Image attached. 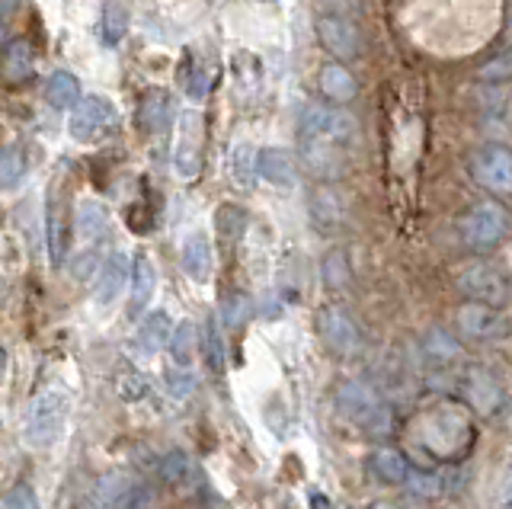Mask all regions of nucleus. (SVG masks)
Returning <instances> with one entry per match:
<instances>
[{
    "instance_id": "26",
    "label": "nucleus",
    "mask_w": 512,
    "mask_h": 509,
    "mask_svg": "<svg viewBox=\"0 0 512 509\" xmlns=\"http://www.w3.org/2000/svg\"><path fill=\"white\" fill-rule=\"evenodd\" d=\"M32 71H36V61H32V49L23 42V39H16L10 42L4 55H0V81L4 84H26Z\"/></svg>"
},
{
    "instance_id": "23",
    "label": "nucleus",
    "mask_w": 512,
    "mask_h": 509,
    "mask_svg": "<svg viewBox=\"0 0 512 509\" xmlns=\"http://www.w3.org/2000/svg\"><path fill=\"white\" fill-rule=\"evenodd\" d=\"M157 474H160V481H164L167 487H173V490H192L199 481L196 461H192L183 449H173V452H167L164 458H160Z\"/></svg>"
},
{
    "instance_id": "20",
    "label": "nucleus",
    "mask_w": 512,
    "mask_h": 509,
    "mask_svg": "<svg viewBox=\"0 0 512 509\" xmlns=\"http://www.w3.org/2000/svg\"><path fill=\"white\" fill-rule=\"evenodd\" d=\"M368 471H372L375 481L388 484V487H397L407 481L410 474V461L404 452L391 449V445H381V449H375L372 455H368Z\"/></svg>"
},
{
    "instance_id": "35",
    "label": "nucleus",
    "mask_w": 512,
    "mask_h": 509,
    "mask_svg": "<svg viewBox=\"0 0 512 509\" xmlns=\"http://www.w3.org/2000/svg\"><path fill=\"white\" fill-rule=\"evenodd\" d=\"M404 487L413 493V497H423V500L442 497V493H445V474H436V471H410Z\"/></svg>"
},
{
    "instance_id": "25",
    "label": "nucleus",
    "mask_w": 512,
    "mask_h": 509,
    "mask_svg": "<svg viewBox=\"0 0 512 509\" xmlns=\"http://www.w3.org/2000/svg\"><path fill=\"white\" fill-rule=\"evenodd\" d=\"M128 279H132V301H128V308H132V314H141L151 305L154 289H157V269L148 253H138L132 260V276Z\"/></svg>"
},
{
    "instance_id": "45",
    "label": "nucleus",
    "mask_w": 512,
    "mask_h": 509,
    "mask_svg": "<svg viewBox=\"0 0 512 509\" xmlns=\"http://www.w3.org/2000/svg\"><path fill=\"white\" fill-rule=\"evenodd\" d=\"M500 506H509L512 509V465H509L503 484H500Z\"/></svg>"
},
{
    "instance_id": "41",
    "label": "nucleus",
    "mask_w": 512,
    "mask_h": 509,
    "mask_svg": "<svg viewBox=\"0 0 512 509\" xmlns=\"http://www.w3.org/2000/svg\"><path fill=\"white\" fill-rule=\"evenodd\" d=\"M148 378H144V375H138V372H122L119 375V397H122V401H141V397L144 394H148Z\"/></svg>"
},
{
    "instance_id": "9",
    "label": "nucleus",
    "mask_w": 512,
    "mask_h": 509,
    "mask_svg": "<svg viewBox=\"0 0 512 509\" xmlns=\"http://www.w3.org/2000/svg\"><path fill=\"white\" fill-rule=\"evenodd\" d=\"M471 177L493 196H512V148L500 141L477 148L471 157Z\"/></svg>"
},
{
    "instance_id": "1",
    "label": "nucleus",
    "mask_w": 512,
    "mask_h": 509,
    "mask_svg": "<svg viewBox=\"0 0 512 509\" xmlns=\"http://www.w3.org/2000/svg\"><path fill=\"white\" fill-rule=\"evenodd\" d=\"M416 442L432 461H458L468 455L474 442V423L471 413L458 404H442L429 410L416 423Z\"/></svg>"
},
{
    "instance_id": "18",
    "label": "nucleus",
    "mask_w": 512,
    "mask_h": 509,
    "mask_svg": "<svg viewBox=\"0 0 512 509\" xmlns=\"http://www.w3.org/2000/svg\"><path fill=\"white\" fill-rule=\"evenodd\" d=\"M45 244H48V257H52V263L61 266L64 257H68V244H71V221H68V212H64L58 196H52V202H48Z\"/></svg>"
},
{
    "instance_id": "15",
    "label": "nucleus",
    "mask_w": 512,
    "mask_h": 509,
    "mask_svg": "<svg viewBox=\"0 0 512 509\" xmlns=\"http://www.w3.org/2000/svg\"><path fill=\"white\" fill-rule=\"evenodd\" d=\"M298 148H301V164L308 167L311 177L317 180H336L343 173L346 161H343V148L340 145H330V141H317V138H298Z\"/></svg>"
},
{
    "instance_id": "47",
    "label": "nucleus",
    "mask_w": 512,
    "mask_h": 509,
    "mask_svg": "<svg viewBox=\"0 0 512 509\" xmlns=\"http://www.w3.org/2000/svg\"><path fill=\"white\" fill-rule=\"evenodd\" d=\"M4 42H7V23L0 20V45H4Z\"/></svg>"
},
{
    "instance_id": "12",
    "label": "nucleus",
    "mask_w": 512,
    "mask_h": 509,
    "mask_svg": "<svg viewBox=\"0 0 512 509\" xmlns=\"http://www.w3.org/2000/svg\"><path fill=\"white\" fill-rule=\"evenodd\" d=\"M458 385H461V397H464V404H468V410L480 413V417L500 413V407L506 401L500 381L484 369H461Z\"/></svg>"
},
{
    "instance_id": "11",
    "label": "nucleus",
    "mask_w": 512,
    "mask_h": 509,
    "mask_svg": "<svg viewBox=\"0 0 512 509\" xmlns=\"http://www.w3.org/2000/svg\"><path fill=\"white\" fill-rule=\"evenodd\" d=\"M317 330H320V340H324V346L330 349V353L336 356H352L359 353L362 346V330L359 324L352 321V317L343 311V308H324L317 314Z\"/></svg>"
},
{
    "instance_id": "22",
    "label": "nucleus",
    "mask_w": 512,
    "mask_h": 509,
    "mask_svg": "<svg viewBox=\"0 0 512 509\" xmlns=\"http://www.w3.org/2000/svg\"><path fill=\"white\" fill-rule=\"evenodd\" d=\"M317 81H320V93H324L330 103H352L359 93L356 77L349 74V68L343 65V61H330V65L320 68Z\"/></svg>"
},
{
    "instance_id": "34",
    "label": "nucleus",
    "mask_w": 512,
    "mask_h": 509,
    "mask_svg": "<svg viewBox=\"0 0 512 509\" xmlns=\"http://www.w3.org/2000/svg\"><path fill=\"white\" fill-rule=\"evenodd\" d=\"M215 228L224 241H240V234L247 231V212L234 202H221L215 212Z\"/></svg>"
},
{
    "instance_id": "14",
    "label": "nucleus",
    "mask_w": 512,
    "mask_h": 509,
    "mask_svg": "<svg viewBox=\"0 0 512 509\" xmlns=\"http://www.w3.org/2000/svg\"><path fill=\"white\" fill-rule=\"evenodd\" d=\"M173 167L180 177L192 180L202 167V116L196 109H186L180 116V135L173 145Z\"/></svg>"
},
{
    "instance_id": "48",
    "label": "nucleus",
    "mask_w": 512,
    "mask_h": 509,
    "mask_svg": "<svg viewBox=\"0 0 512 509\" xmlns=\"http://www.w3.org/2000/svg\"><path fill=\"white\" fill-rule=\"evenodd\" d=\"M16 4H20V0H0V7H4V10H13Z\"/></svg>"
},
{
    "instance_id": "7",
    "label": "nucleus",
    "mask_w": 512,
    "mask_h": 509,
    "mask_svg": "<svg viewBox=\"0 0 512 509\" xmlns=\"http://www.w3.org/2000/svg\"><path fill=\"white\" fill-rule=\"evenodd\" d=\"M420 356L426 365L429 385H452V381H458V375H461V369H458L461 340L452 337L448 330H442V327L426 330V337L420 340Z\"/></svg>"
},
{
    "instance_id": "39",
    "label": "nucleus",
    "mask_w": 512,
    "mask_h": 509,
    "mask_svg": "<svg viewBox=\"0 0 512 509\" xmlns=\"http://www.w3.org/2000/svg\"><path fill=\"white\" fill-rule=\"evenodd\" d=\"M256 151L253 145H237L234 157H231V170H234V180L240 186H250L256 180Z\"/></svg>"
},
{
    "instance_id": "29",
    "label": "nucleus",
    "mask_w": 512,
    "mask_h": 509,
    "mask_svg": "<svg viewBox=\"0 0 512 509\" xmlns=\"http://www.w3.org/2000/svg\"><path fill=\"white\" fill-rule=\"evenodd\" d=\"M45 97L55 109H71L80 100V81L71 71H55L52 77H48Z\"/></svg>"
},
{
    "instance_id": "8",
    "label": "nucleus",
    "mask_w": 512,
    "mask_h": 509,
    "mask_svg": "<svg viewBox=\"0 0 512 509\" xmlns=\"http://www.w3.org/2000/svg\"><path fill=\"white\" fill-rule=\"evenodd\" d=\"M458 289L468 301H480V305H493V308H506L512 298L509 276L493 263H471L458 276Z\"/></svg>"
},
{
    "instance_id": "44",
    "label": "nucleus",
    "mask_w": 512,
    "mask_h": 509,
    "mask_svg": "<svg viewBox=\"0 0 512 509\" xmlns=\"http://www.w3.org/2000/svg\"><path fill=\"white\" fill-rule=\"evenodd\" d=\"M205 93H208V74L205 71H196V74L189 77V97L192 100H202Z\"/></svg>"
},
{
    "instance_id": "4",
    "label": "nucleus",
    "mask_w": 512,
    "mask_h": 509,
    "mask_svg": "<svg viewBox=\"0 0 512 509\" xmlns=\"http://www.w3.org/2000/svg\"><path fill=\"white\" fill-rule=\"evenodd\" d=\"M68 413H71L68 394L58 391V388L39 391L36 397H32L29 413H26V442L32 445V449H45V445H52L64 433Z\"/></svg>"
},
{
    "instance_id": "10",
    "label": "nucleus",
    "mask_w": 512,
    "mask_h": 509,
    "mask_svg": "<svg viewBox=\"0 0 512 509\" xmlns=\"http://www.w3.org/2000/svg\"><path fill=\"white\" fill-rule=\"evenodd\" d=\"M455 327H458V337L477 340V343L503 340L506 330H509L503 311L493 308V305H480V301H468V305L458 311Z\"/></svg>"
},
{
    "instance_id": "36",
    "label": "nucleus",
    "mask_w": 512,
    "mask_h": 509,
    "mask_svg": "<svg viewBox=\"0 0 512 509\" xmlns=\"http://www.w3.org/2000/svg\"><path fill=\"white\" fill-rule=\"evenodd\" d=\"M349 279H352V273H349L346 250L343 247L330 250L324 257V285H327V289H346Z\"/></svg>"
},
{
    "instance_id": "13",
    "label": "nucleus",
    "mask_w": 512,
    "mask_h": 509,
    "mask_svg": "<svg viewBox=\"0 0 512 509\" xmlns=\"http://www.w3.org/2000/svg\"><path fill=\"white\" fill-rule=\"evenodd\" d=\"M314 29H317V42L324 45L336 61L359 58L362 39H359V29L352 20L340 17V13H327V17H317Z\"/></svg>"
},
{
    "instance_id": "40",
    "label": "nucleus",
    "mask_w": 512,
    "mask_h": 509,
    "mask_svg": "<svg viewBox=\"0 0 512 509\" xmlns=\"http://www.w3.org/2000/svg\"><path fill=\"white\" fill-rule=\"evenodd\" d=\"M23 167H26L23 151L16 148V145L0 151V189H10L16 180H20L23 177Z\"/></svg>"
},
{
    "instance_id": "30",
    "label": "nucleus",
    "mask_w": 512,
    "mask_h": 509,
    "mask_svg": "<svg viewBox=\"0 0 512 509\" xmlns=\"http://www.w3.org/2000/svg\"><path fill=\"white\" fill-rule=\"evenodd\" d=\"M199 346H202V356H205V362H208V369H212V372H224V362H228V353H224V337H221V327H218L215 317H205Z\"/></svg>"
},
{
    "instance_id": "37",
    "label": "nucleus",
    "mask_w": 512,
    "mask_h": 509,
    "mask_svg": "<svg viewBox=\"0 0 512 509\" xmlns=\"http://www.w3.org/2000/svg\"><path fill=\"white\" fill-rule=\"evenodd\" d=\"M480 84H509L512 81V49H503L500 55H493L487 65L477 68Z\"/></svg>"
},
{
    "instance_id": "28",
    "label": "nucleus",
    "mask_w": 512,
    "mask_h": 509,
    "mask_svg": "<svg viewBox=\"0 0 512 509\" xmlns=\"http://www.w3.org/2000/svg\"><path fill=\"white\" fill-rule=\"evenodd\" d=\"M135 487V481L128 477L125 471H112L106 477H100L93 487V500L100 503V506H122L125 497H128V490Z\"/></svg>"
},
{
    "instance_id": "17",
    "label": "nucleus",
    "mask_w": 512,
    "mask_h": 509,
    "mask_svg": "<svg viewBox=\"0 0 512 509\" xmlns=\"http://www.w3.org/2000/svg\"><path fill=\"white\" fill-rule=\"evenodd\" d=\"M256 173H260L269 186H279V189H292L298 180L295 157L282 148H263L256 154Z\"/></svg>"
},
{
    "instance_id": "33",
    "label": "nucleus",
    "mask_w": 512,
    "mask_h": 509,
    "mask_svg": "<svg viewBox=\"0 0 512 509\" xmlns=\"http://www.w3.org/2000/svg\"><path fill=\"white\" fill-rule=\"evenodd\" d=\"M109 228V215L100 202H84L77 209V234L84 237V241H96V237H103Z\"/></svg>"
},
{
    "instance_id": "6",
    "label": "nucleus",
    "mask_w": 512,
    "mask_h": 509,
    "mask_svg": "<svg viewBox=\"0 0 512 509\" xmlns=\"http://www.w3.org/2000/svg\"><path fill=\"white\" fill-rule=\"evenodd\" d=\"M119 125V113L106 97H80L71 106L68 132L80 145H96V141L109 138Z\"/></svg>"
},
{
    "instance_id": "2",
    "label": "nucleus",
    "mask_w": 512,
    "mask_h": 509,
    "mask_svg": "<svg viewBox=\"0 0 512 509\" xmlns=\"http://www.w3.org/2000/svg\"><path fill=\"white\" fill-rule=\"evenodd\" d=\"M333 401H336V410H340V417L365 429L368 436H388L394 429L391 407L381 401V394L368 385V381H346V385H340V391H336Z\"/></svg>"
},
{
    "instance_id": "24",
    "label": "nucleus",
    "mask_w": 512,
    "mask_h": 509,
    "mask_svg": "<svg viewBox=\"0 0 512 509\" xmlns=\"http://www.w3.org/2000/svg\"><path fill=\"white\" fill-rule=\"evenodd\" d=\"M170 333H173V324H170V317L164 311H151L148 317L141 321L138 333H135V346H138V353L141 356H157L160 349H167L170 343Z\"/></svg>"
},
{
    "instance_id": "21",
    "label": "nucleus",
    "mask_w": 512,
    "mask_h": 509,
    "mask_svg": "<svg viewBox=\"0 0 512 509\" xmlns=\"http://www.w3.org/2000/svg\"><path fill=\"white\" fill-rule=\"evenodd\" d=\"M183 269L192 282H208L212 276V241L205 231H192L183 241Z\"/></svg>"
},
{
    "instance_id": "3",
    "label": "nucleus",
    "mask_w": 512,
    "mask_h": 509,
    "mask_svg": "<svg viewBox=\"0 0 512 509\" xmlns=\"http://www.w3.org/2000/svg\"><path fill=\"white\" fill-rule=\"evenodd\" d=\"M509 212L503 209L500 202H477L474 209H468L458 221V237L461 244L474 250V253H490L500 247L509 237Z\"/></svg>"
},
{
    "instance_id": "19",
    "label": "nucleus",
    "mask_w": 512,
    "mask_h": 509,
    "mask_svg": "<svg viewBox=\"0 0 512 509\" xmlns=\"http://www.w3.org/2000/svg\"><path fill=\"white\" fill-rule=\"evenodd\" d=\"M308 205H311V221L320 228V231H336L346 221V209H343V199H340V193H336L333 186H327V183H320L314 193H311V199H308Z\"/></svg>"
},
{
    "instance_id": "43",
    "label": "nucleus",
    "mask_w": 512,
    "mask_h": 509,
    "mask_svg": "<svg viewBox=\"0 0 512 509\" xmlns=\"http://www.w3.org/2000/svg\"><path fill=\"white\" fill-rule=\"evenodd\" d=\"M4 506H10V509H16V506H20V509H36V506H39V500L32 497V490H29L26 484H16V487L7 493Z\"/></svg>"
},
{
    "instance_id": "5",
    "label": "nucleus",
    "mask_w": 512,
    "mask_h": 509,
    "mask_svg": "<svg viewBox=\"0 0 512 509\" xmlns=\"http://www.w3.org/2000/svg\"><path fill=\"white\" fill-rule=\"evenodd\" d=\"M356 132H359V125L346 113V109L317 106V103H308L301 109L298 138H317V141H330V145L346 148L356 141Z\"/></svg>"
},
{
    "instance_id": "38",
    "label": "nucleus",
    "mask_w": 512,
    "mask_h": 509,
    "mask_svg": "<svg viewBox=\"0 0 512 509\" xmlns=\"http://www.w3.org/2000/svg\"><path fill=\"white\" fill-rule=\"evenodd\" d=\"M250 317V298L244 292H231L228 298L221 301V324L224 327H244V321Z\"/></svg>"
},
{
    "instance_id": "46",
    "label": "nucleus",
    "mask_w": 512,
    "mask_h": 509,
    "mask_svg": "<svg viewBox=\"0 0 512 509\" xmlns=\"http://www.w3.org/2000/svg\"><path fill=\"white\" fill-rule=\"evenodd\" d=\"M7 372V353H4V346H0V378H4Z\"/></svg>"
},
{
    "instance_id": "27",
    "label": "nucleus",
    "mask_w": 512,
    "mask_h": 509,
    "mask_svg": "<svg viewBox=\"0 0 512 509\" xmlns=\"http://www.w3.org/2000/svg\"><path fill=\"white\" fill-rule=\"evenodd\" d=\"M138 125L144 135H157L170 125V97L167 90H148L138 106Z\"/></svg>"
},
{
    "instance_id": "42",
    "label": "nucleus",
    "mask_w": 512,
    "mask_h": 509,
    "mask_svg": "<svg viewBox=\"0 0 512 509\" xmlns=\"http://www.w3.org/2000/svg\"><path fill=\"white\" fill-rule=\"evenodd\" d=\"M167 385H170V394L173 397H189L192 385H196V378L189 375V369H183V365H173V369H167Z\"/></svg>"
},
{
    "instance_id": "31",
    "label": "nucleus",
    "mask_w": 512,
    "mask_h": 509,
    "mask_svg": "<svg viewBox=\"0 0 512 509\" xmlns=\"http://www.w3.org/2000/svg\"><path fill=\"white\" fill-rule=\"evenodd\" d=\"M196 343H199V337H196V327H192V321L176 324L173 333H170V343H167L173 365H183V369H189L192 356H196Z\"/></svg>"
},
{
    "instance_id": "16",
    "label": "nucleus",
    "mask_w": 512,
    "mask_h": 509,
    "mask_svg": "<svg viewBox=\"0 0 512 509\" xmlns=\"http://www.w3.org/2000/svg\"><path fill=\"white\" fill-rule=\"evenodd\" d=\"M128 276H132V260H128L122 250L109 253L103 260L100 276H96V292H93L96 308H109L112 301L122 295V285L128 282Z\"/></svg>"
},
{
    "instance_id": "32",
    "label": "nucleus",
    "mask_w": 512,
    "mask_h": 509,
    "mask_svg": "<svg viewBox=\"0 0 512 509\" xmlns=\"http://www.w3.org/2000/svg\"><path fill=\"white\" fill-rule=\"evenodd\" d=\"M100 29H103V42L106 45H119L125 39V33H128V7L119 4V0H106Z\"/></svg>"
}]
</instances>
